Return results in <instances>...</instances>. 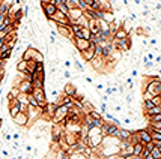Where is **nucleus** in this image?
Returning <instances> with one entry per match:
<instances>
[{"mask_svg":"<svg viewBox=\"0 0 161 159\" xmlns=\"http://www.w3.org/2000/svg\"><path fill=\"white\" fill-rule=\"evenodd\" d=\"M63 135V128L60 126V125H54L53 123V126H51V141H59V140L62 138Z\"/></svg>","mask_w":161,"mask_h":159,"instance_id":"9d476101","label":"nucleus"},{"mask_svg":"<svg viewBox=\"0 0 161 159\" xmlns=\"http://www.w3.org/2000/svg\"><path fill=\"white\" fill-rule=\"evenodd\" d=\"M26 114H27V119H29V123H33L35 120L41 117L42 114V108L39 107H30L27 105V110H26Z\"/></svg>","mask_w":161,"mask_h":159,"instance_id":"20e7f679","label":"nucleus"},{"mask_svg":"<svg viewBox=\"0 0 161 159\" xmlns=\"http://www.w3.org/2000/svg\"><path fill=\"white\" fill-rule=\"evenodd\" d=\"M137 134H139L140 143H143V144H146V143H151V141H152V138H151V134H149L146 129H139V131H137Z\"/></svg>","mask_w":161,"mask_h":159,"instance_id":"4468645a","label":"nucleus"},{"mask_svg":"<svg viewBox=\"0 0 161 159\" xmlns=\"http://www.w3.org/2000/svg\"><path fill=\"white\" fill-rule=\"evenodd\" d=\"M8 113H9V116H11V117L17 116V114L20 113V108H18V102H17L15 105H11V107H8Z\"/></svg>","mask_w":161,"mask_h":159,"instance_id":"b1692460","label":"nucleus"},{"mask_svg":"<svg viewBox=\"0 0 161 159\" xmlns=\"http://www.w3.org/2000/svg\"><path fill=\"white\" fill-rule=\"evenodd\" d=\"M57 11H60V12H63V14L68 15V12H69V8L66 6L65 3H62V5H59V6H57Z\"/></svg>","mask_w":161,"mask_h":159,"instance_id":"2f4dec72","label":"nucleus"},{"mask_svg":"<svg viewBox=\"0 0 161 159\" xmlns=\"http://www.w3.org/2000/svg\"><path fill=\"white\" fill-rule=\"evenodd\" d=\"M145 116L147 119H151L152 116H157V114H161V107H152V108H147V110H143Z\"/></svg>","mask_w":161,"mask_h":159,"instance_id":"dca6fc26","label":"nucleus"},{"mask_svg":"<svg viewBox=\"0 0 161 159\" xmlns=\"http://www.w3.org/2000/svg\"><path fill=\"white\" fill-rule=\"evenodd\" d=\"M134 3H136L137 6H142V2H140V0H134Z\"/></svg>","mask_w":161,"mask_h":159,"instance_id":"49530a36","label":"nucleus"},{"mask_svg":"<svg viewBox=\"0 0 161 159\" xmlns=\"http://www.w3.org/2000/svg\"><path fill=\"white\" fill-rule=\"evenodd\" d=\"M72 65L75 66V69H77L78 72H81V74L84 72V65L78 60V56H74V63H72Z\"/></svg>","mask_w":161,"mask_h":159,"instance_id":"4be33fe9","label":"nucleus"},{"mask_svg":"<svg viewBox=\"0 0 161 159\" xmlns=\"http://www.w3.org/2000/svg\"><path fill=\"white\" fill-rule=\"evenodd\" d=\"M18 90H20L21 93H26V95H30L32 93V90H33V84H32V81H27V80H23L18 86Z\"/></svg>","mask_w":161,"mask_h":159,"instance_id":"9b49d317","label":"nucleus"},{"mask_svg":"<svg viewBox=\"0 0 161 159\" xmlns=\"http://www.w3.org/2000/svg\"><path fill=\"white\" fill-rule=\"evenodd\" d=\"M151 102H152L155 107H161V95H158V96H154L152 99H151Z\"/></svg>","mask_w":161,"mask_h":159,"instance_id":"7c9ffc66","label":"nucleus"},{"mask_svg":"<svg viewBox=\"0 0 161 159\" xmlns=\"http://www.w3.org/2000/svg\"><path fill=\"white\" fill-rule=\"evenodd\" d=\"M0 2H2V0H0Z\"/></svg>","mask_w":161,"mask_h":159,"instance_id":"5fc2aeb1","label":"nucleus"},{"mask_svg":"<svg viewBox=\"0 0 161 159\" xmlns=\"http://www.w3.org/2000/svg\"><path fill=\"white\" fill-rule=\"evenodd\" d=\"M72 42H74V45H75V50H77L78 53H81V51H84V50L89 48V41L87 39H72Z\"/></svg>","mask_w":161,"mask_h":159,"instance_id":"f8f14e48","label":"nucleus"},{"mask_svg":"<svg viewBox=\"0 0 161 159\" xmlns=\"http://www.w3.org/2000/svg\"><path fill=\"white\" fill-rule=\"evenodd\" d=\"M152 98H154V96H151L147 92H143V101H151Z\"/></svg>","mask_w":161,"mask_h":159,"instance_id":"79ce46f5","label":"nucleus"},{"mask_svg":"<svg viewBox=\"0 0 161 159\" xmlns=\"http://www.w3.org/2000/svg\"><path fill=\"white\" fill-rule=\"evenodd\" d=\"M75 93H77V87H75L72 83H66L63 86V95H66V96H69L74 99Z\"/></svg>","mask_w":161,"mask_h":159,"instance_id":"ddd939ff","label":"nucleus"},{"mask_svg":"<svg viewBox=\"0 0 161 159\" xmlns=\"http://www.w3.org/2000/svg\"><path fill=\"white\" fill-rule=\"evenodd\" d=\"M152 107H155L151 101H143V110H147V108H152Z\"/></svg>","mask_w":161,"mask_h":159,"instance_id":"e433bc0d","label":"nucleus"},{"mask_svg":"<svg viewBox=\"0 0 161 159\" xmlns=\"http://www.w3.org/2000/svg\"><path fill=\"white\" fill-rule=\"evenodd\" d=\"M116 159H125V158H124V156H120V155H118V156H116Z\"/></svg>","mask_w":161,"mask_h":159,"instance_id":"de8ad7c7","label":"nucleus"},{"mask_svg":"<svg viewBox=\"0 0 161 159\" xmlns=\"http://www.w3.org/2000/svg\"><path fill=\"white\" fill-rule=\"evenodd\" d=\"M0 3H2L3 6H6L8 9H9V8H11V6H12V5H14V3H15V2H14V0H2Z\"/></svg>","mask_w":161,"mask_h":159,"instance_id":"c9c22d12","label":"nucleus"},{"mask_svg":"<svg viewBox=\"0 0 161 159\" xmlns=\"http://www.w3.org/2000/svg\"><path fill=\"white\" fill-rule=\"evenodd\" d=\"M63 78H65V80H71V78H72V74L69 72V69L63 71Z\"/></svg>","mask_w":161,"mask_h":159,"instance_id":"4c0bfd02","label":"nucleus"},{"mask_svg":"<svg viewBox=\"0 0 161 159\" xmlns=\"http://www.w3.org/2000/svg\"><path fill=\"white\" fill-rule=\"evenodd\" d=\"M41 2V5H45V3H51L53 0H39Z\"/></svg>","mask_w":161,"mask_h":159,"instance_id":"a18cd8bd","label":"nucleus"},{"mask_svg":"<svg viewBox=\"0 0 161 159\" xmlns=\"http://www.w3.org/2000/svg\"><path fill=\"white\" fill-rule=\"evenodd\" d=\"M149 122H161V114H157V116H152L149 119Z\"/></svg>","mask_w":161,"mask_h":159,"instance_id":"a19ab883","label":"nucleus"},{"mask_svg":"<svg viewBox=\"0 0 161 159\" xmlns=\"http://www.w3.org/2000/svg\"><path fill=\"white\" fill-rule=\"evenodd\" d=\"M147 81L145 84V92H147L151 96H158L161 95V81H155L152 77H147Z\"/></svg>","mask_w":161,"mask_h":159,"instance_id":"f257e3e1","label":"nucleus"},{"mask_svg":"<svg viewBox=\"0 0 161 159\" xmlns=\"http://www.w3.org/2000/svg\"><path fill=\"white\" fill-rule=\"evenodd\" d=\"M56 32H57V35L62 36L63 39H68V41H72V39H74V35H72L71 26H57Z\"/></svg>","mask_w":161,"mask_h":159,"instance_id":"423d86ee","label":"nucleus"},{"mask_svg":"<svg viewBox=\"0 0 161 159\" xmlns=\"http://www.w3.org/2000/svg\"><path fill=\"white\" fill-rule=\"evenodd\" d=\"M131 104H134L133 92H130L128 95H125V105H131Z\"/></svg>","mask_w":161,"mask_h":159,"instance_id":"c756f323","label":"nucleus"},{"mask_svg":"<svg viewBox=\"0 0 161 159\" xmlns=\"http://www.w3.org/2000/svg\"><path fill=\"white\" fill-rule=\"evenodd\" d=\"M63 66H65V69H69V68H72V62H71L69 59H65V62H63Z\"/></svg>","mask_w":161,"mask_h":159,"instance_id":"58836bf2","label":"nucleus"},{"mask_svg":"<svg viewBox=\"0 0 161 159\" xmlns=\"http://www.w3.org/2000/svg\"><path fill=\"white\" fill-rule=\"evenodd\" d=\"M26 69H27V62L23 60V59L17 60V71L21 72V74H26Z\"/></svg>","mask_w":161,"mask_h":159,"instance_id":"412c9836","label":"nucleus"},{"mask_svg":"<svg viewBox=\"0 0 161 159\" xmlns=\"http://www.w3.org/2000/svg\"><path fill=\"white\" fill-rule=\"evenodd\" d=\"M83 14L84 12L81 11V9H78V8H72V9H69V12H68V18H69V21L77 20V18H80Z\"/></svg>","mask_w":161,"mask_h":159,"instance_id":"2eb2a0df","label":"nucleus"},{"mask_svg":"<svg viewBox=\"0 0 161 159\" xmlns=\"http://www.w3.org/2000/svg\"><path fill=\"white\" fill-rule=\"evenodd\" d=\"M126 36H130V35H126L122 29H119V30H116V32H114V35H113V41H119V39H124V38H126Z\"/></svg>","mask_w":161,"mask_h":159,"instance_id":"5701e85b","label":"nucleus"},{"mask_svg":"<svg viewBox=\"0 0 161 159\" xmlns=\"http://www.w3.org/2000/svg\"><path fill=\"white\" fill-rule=\"evenodd\" d=\"M51 159H54V158H51Z\"/></svg>","mask_w":161,"mask_h":159,"instance_id":"864d4df0","label":"nucleus"},{"mask_svg":"<svg viewBox=\"0 0 161 159\" xmlns=\"http://www.w3.org/2000/svg\"><path fill=\"white\" fill-rule=\"evenodd\" d=\"M87 29L91 32V35L98 36L101 33V27H99V20H93V18H89L87 21Z\"/></svg>","mask_w":161,"mask_h":159,"instance_id":"1a4fd4ad","label":"nucleus"},{"mask_svg":"<svg viewBox=\"0 0 161 159\" xmlns=\"http://www.w3.org/2000/svg\"><path fill=\"white\" fill-rule=\"evenodd\" d=\"M125 159H134V158H133V155H131V156H126Z\"/></svg>","mask_w":161,"mask_h":159,"instance_id":"8fccbe9b","label":"nucleus"},{"mask_svg":"<svg viewBox=\"0 0 161 159\" xmlns=\"http://www.w3.org/2000/svg\"><path fill=\"white\" fill-rule=\"evenodd\" d=\"M32 96L36 99L39 108H44V107H45V104H47V93H45V89H44V87H36V89H33L32 90Z\"/></svg>","mask_w":161,"mask_h":159,"instance_id":"7ed1b4c3","label":"nucleus"},{"mask_svg":"<svg viewBox=\"0 0 161 159\" xmlns=\"http://www.w3.org/2000/svg\"><path fill=\"white\" fill-rule=\"evenodd\" d=\"M131 137V131L130 129H126V128H119V135H118V138L119 140H130Z\"/></svg>","mask_w":161,"mask_h":159,"instance_id":"a211bd4d","label":"nucleus"},{"mask_svg":"<svg viewBox=\"0 0 161 159\" xmlns=\"http://www.w3.org/2000/svg\"><path fill=\"white\" fill-rule=\"evenodd\" d=\"M80 54H81V59H83L84 62H91L92 59L95 57V56H93V51H92V50H89V48L84 50V51H81Z\"/></svg>","mask_w":161,"mask_h":159,"instance_id":"6ab92c4d","label":"nucleus"},{"mask_svg":"<svg viewBox=\"0 0 161 159\" xmlns=\"http://www.w3.org/2000/svg\"><path fill=\"white\" fill-rule=\"evenodd\" d=\"M108 111V105H107V102H101V113L104 114V113H107Z\"/></svg>","mask_w":161,"mask_h":159,"instance_id":"ea45409f","label":"nucleus"},{"mask_svg":"<svg viewBox=\"0 0 161 159\" xmlns=\"http://www.w3.org/2000/svg\"><path fill=\"white\" fill-rule=\"evenodd\" d=\"M143 149H145V144H143V143H136V144H133V155L134 156H140L142 152H143Z\"/></svg>","mask_w":161,"mask_h":159,"instance_id":"aec40b11","label":"nucleus"},{"mask_svg":"<svg viewBox=\"0 0 161 159\" xmlns=\"http://www.w3.org/2000/svg\"><path fill=\"white\" fill-rule=\"evenodd\" d=\"M131 122H133V119H131V117H125V119H124V123H122V125H131Z\"/></svg>","mask_w":161,"mask_h":159,"instance_id":"37998d69","label":"nucleus"},{"mask_svg":"<svg viewBox=\"0 0 161 159\" xmlns=\"http://www.w3.org/2000/svg\"><path fill=\"white\" fill-rule=\"evenodd\" d=\"M87 116H91L92 119H95V120H99V119H103V114L99 113V111H97V110H92Z\"/></svg>","mask_w":161,"mask_h":159,"instance_id":"c85d7f7f","label":"nucleus"},{"mask_svg":"<svg viewBox=\"0 0 161 159\" xmlns=\"http://www.w3.org/2000/svg\"><path fill=\"white\" fill-rule=\"evenodd\" d=\"M81 39H91V32L87 27H81Z\"/></svg>","mask_w":161,"mask_h":159,"instance_id":"cd10ccee","label":"nucleus"},{"mask_svg":"<svg viewBox=\"0 0 161 159\" xmlns=\"http://www.w3.org/2000/svg\"><path fill=\"white\" fill-rule=\"evenodd\" d=\"M18 93H20L18 87H17V86H12V89H11V92H9V96L17 98V96H18Z\"/></svg>","mask_w":161,"mask_h":159,"instance_id":"473e14b6","label":"nucleus"},{"mask_svg":"<svg viewBox=\"0 0 161 159\" xmlns=\"http://www.w3.org/2000/svg\"><path fill=\"white\" fill-rule=\"evenodd\" d=\"M68 108L65 107V105H57L56 110H54V113H53V117H51V122L54 125H59L62 123L63 120H65V117L68 116Z\"/></svg>","mask_w":161,"mask_h":159,"instance_id":"f03ea898","label":"nucleus"},{"mask_svg":"<svg viewBox=\"0 0 161 159\" xmlns=\"http://www.w3.org/2000/svg\"><path fill=\"white\" fill-rule=\"evenodd\" d=\"M2 63H5V62H3V60H2V59H0V65H2Z\"/></svg>","mask_w":161,"mask_h":159,"instance_id":"3c124183","label":"nucleus"},{"mask_svg":"<svg viewBox=\"0 0 161 159\" xmlns=\"http://www.w3.org/2000/svg\"><path fill=\"white\" fill-rule=\"evenodd\" d=\"M12 122H14L18 128H26L29 125V119H27V114L26 113H18L17 116L12 117Z\"/></svg>","mask_w":161,"mask_h":159,"instance_id":"0eeeda50","label":"nucleus"},{"mask_svg":"<svg viewBox=\"0 0 161 159\" xmlns=\"http://www.w3.org/2000/svg\"><path fill=\"white\" fill-rule=\"evenodd\" d=\"M35 68H36V62L35 60H29L27 62V69H26V74H33L35 72Z\"/></svg>","mask_w":161,"mask_h":159,"instance_id":"a878e982","label":"nucleus"},{"mask_svg":"<svg viewBox=\"0 0 161 159\" xmlns=\"http://www.w3.org/2000/svg\"><path fill=\"white\" fill-rule=\"evenodd\" d=\"M103 20H104L107 24H110V23H113V21L116 20V14H114L113 11H104V12H103Z\"/></svg>","mask_w":161,"mask_h":159,"instance_id":"f3484780","label":"nucleus"},{"mask_svg":"<svg viewBox=\"0 0 161 159\" xmlns=\"http://www.w3.org/2000/svg\"><path fill=\"white\" fill-rule=\"evenodd\" d=\"M5 143H6V144H11V143H12V134H11V132H5Z\"/></svg>","mask_w":161,"mask_h":159,"instance_id":"72a5a7b5","label":"nucleus"},{"mask_svg":"<svg viewBox=\"0 0 161 159\" xmlns=\"http://www.w3.org/2000/svg\"><path fill=\"white\" fill-rule=\"evenodd\" d=\"M84 80H86V83H87V84H91V86H93V80H92L91 77H86Z\"/></svg>","mask_w":161,"mask_h":159,"instance_id":"c03bdc74","label":"nucleus"},{"mask_svg":"<svg viewBox=\"0 0 161 159\" xmlns=\"http://www.w3.org/2000/svg\"><path fill=\"white\" fill-rule=\"evenodd\" d=\"M50 20H53L57 26H69V18H68V15L60 12V11H56V14L53 15Z\"/></svg>","mask_w":161,"mask_h":159,"instance_id":"39448f33","label":"nucleus"},{"mask_svg":"<svg viewBox=\"0 0 161 159\" xmlns=\"http://www.w3.org/2000/svg\"><path fill=\"white\" fill-rule=\"evenodd\" d=\"M29 105L30 107H38V102H36V99L32 96V93L29 95Z\"/></svg>","mask_w":161,"mask_h":159,"instance_id":"f704fd0d","label":"nucleus"},{"mask_svg":"<svg viewBox=\"0 0 161 159\" xmlns=\"http://www.w3.org/2000/svg\"><path fill=\"white\" fill-rule=\"evenodd\" d=\"M81 159H86V158H81Z\"/></svg>","mask_w":161,"mask_h":159,"instance_id":"603ef678","label":"nucleus"},{"mask_svg":"<svg viewBox=\"0 0 161 159\" xmlns=\"http://www.w3.org/2000/svg\"><path fill=\"white\" fill-rule=\"evenodd\" d=\"M11 57H12V50H8V51H2V53H0V59L5 63H6Z\"/></svg>","mask_w":161,"mask_h":159,"instance_id":"393cba45","label":"nucleus"},{"mask_svg":"<svg viewBox=\"0 0 161 159\" xmlns=\"http://www.w3.org/2000/svg\"><path fill=\"white\" fill-rule=\"evenodd\" d=\"M2 125H3V120L0 119V129H2Z\"/></svg>","mask_w":161,"mask_h":159,"instance_id":"09e8293b","label":"nucleus"},{"mask_svg":"<svg viewBox=\"0 0 161 159\" xmlns=\"http://www.w3.org/2000/svg\"><path fill=\"white\" fill-rule=\"evenodd\" d=\"M151 155H152V158L154 159H161V149L154 147V149L151 150Z\"/></svg>","mask_w":161,"mask_h":159,"instance_id":"bb28decb","label":"nucleus"},{"mask_svg":"<svg viewBox=\"0 0 161 159\" xmlns=\"http://www.w3.org/2000/svg\"><path fill=\"white\" fill-rule=\"evenodd\" d=\"M41 8H42V14H44V17H45L47 20H50L53 15L56 14V11H57L56 5H53V3H45V5H41Z\"/></svg>","mask_w":161,"mask_h":159,"instance_id":"6e6552de","label":"nucleus"}]
</instances>
